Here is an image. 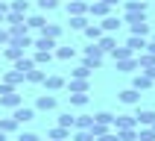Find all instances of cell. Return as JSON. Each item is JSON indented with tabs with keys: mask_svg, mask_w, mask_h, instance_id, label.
Masks as SVG:
<instances>
[{
	"mask_svg": "<svg viewBox=\"0 0 155 141\" xmlns=\"http://www.w3.org/2000/svg\"><path fill=\"white\" fill-rule=\"evenodd\" d=\"M0 129H3V132H15L18 129V121H15V118H3V121H0Z\"/></svg>",
	"mask_w": 155,
	"mask_h": 141,
	"instance_id": "obj_35",
	"label": "cell"
},
{
	"mask_svg": "<svg viewBox=\"0 0 155 141\" xmlns=\"http://www.w3.org/2000/svg\"><path fill=\"white\" fill-rule=\"evenodd\" d=\"M97 44H100V50H103V53H111L114 47H117V38H114V35L108 33V35H103V38H100Z\"/></svg>",
	"mask_w": 155,
	"mask_h": 141,
	"instance_id": "obj_16",
	"label": "cell"
},
{
	"mask_svg": "<svg viewBox=\"0 0 155 141\" xmlns=\"http://www.w3.org/2000/svg\"><path fill=\"white\" fill-rule=\"evenodd\" d=\"M70 77H73V79H88V77H91V68H88V65H79L76 70H70Z\"/></svg>",
	"mask_w": 155,
	"mask_h": 141,
	"instance_id": "obj_31",
	"label": "cell"
},
{
	"mask_svg": "<svg viewBox=\"0 0 155 141\" xmlns=\"http://www.w3.org/2000/svg\"><path fill=\"white\" fill-rule=\"evenodd\" d=\"M59 126H68V129H73V126H76V118H73L70 112L59 115Z\"/></svg>",
	"mask_w": 155,
	"mask_h": 141,
	"instance_id": "obj_29",
	"label": "cell"
},
{
	"mask_svg": "<svg viewBox=\"0 0 155 141\" xmlns=\"http://www.w3.org/2000/svg\"><path fill=\"white\" fill-rule=\"evenodd\" d=\"M100 26H103V33H117V29H120V18L117 15H105Z\"/></svg>",
	"mask_w": 155,
	"mask_h": 141,
	"instance_id": "obj_7",
	"label": "cell"
},
{
	"mask_svg": "<svg viewBox=\"0 0 155 141\" xmlns=\"http://www.w3.org/2000/svg\"><path fill=\"white\" fill-rule=\"evenodd\" d=\"M0 106H9V109H18V106H21V94H18V91H9V94H0Z\"/></svg>",
	"mask_w": 155,
	"mask_h": 141,
	"instance_id": "obj_8",
	"label": "cell"
},
{
	"mask_svg": "<svg viewBox=\"0 0 155 141\" xmlns=\"http://www.w3.org/2000/svg\"><path fill=\"white\" fill-rule=\"evenodd\" d=\"M129 56H132V50H129V47H114V50H111V59H114V62L129 59Z\"/></svg>",
	"mask_w": 155,
	"mask_h": 141,
	"instance_id": "obj_28",
	"label": "cell"
},
{
	"mask_svg": "<svg viewBox=\"0 0 155 141\" xmlns=\"http://www.w3.org/2000/svg\"><path fill=\"white\" fill-rule=\"evenodd\" d=\"M44 77H47V74H44V70L38 68V65H35V68L29 70V74H26V82H44Z\"/></svg>",
	"mask_w": 155,
	"mask_h": 141,
	"instance_id": "obj_24",
	"label": "cell"
},
{
	"mask_svg": "<svg viewBox=\"0 0 155 141\" xmlns=\"http://www.w3.org/2000/svg\"><path fill=\"white\" fill-rule=\"evenodd\" d=\"M32 68H35V62H32V59H24V56H21V59L15 62V70H18V74H24V79H26V74H29Z\"/></svg>",
	"mask_w": 155,
	"mask_h": 141,
	"instance_id": "obj_17",
	"label": "cell"
},
{
	"mask_svg": "<svg viewBox=\"0 0 155 141\" xmlns=\"http://www.w3.org/2000/svg\"><path fill=\"white\" fill-rule=\"evenodd\" d=\"M50 138L53 141H68L70 138V129H68V126H56V129L50 132Z\"/></svg>",
	"mask_w": 155,
	"mask_h": 141,
	"instance_id": "obj_22",
	"label": "cell"
},
{
	"mask_svg": "<svg viewBox=\"0 0 155 141\" xmlns=\"http://www.w3.org/2000/svg\"><path fill=\"white\" fill-rule=\"evenodd\" d=\"M68 24H70V29H85V26H88V21H85L82 15H73Z\"/></svg>",
	"mask_w": 155,
	"mask_h": 141,
	"instance_id": "obj_33",
	"label": "cell"
},
{
	"mask_svg": "<svg viewBox=\"0 0 155 141\" xmlns=\"http://www.w3.org/2000/svg\"><path fill=\"white\" fill-rule=\"evenodd\" d=\"M105 6H117V3H120V0H103Z\"/></svg>",
	"mask_w": 155,
	"mask_h": 141,
	"instance_id": "obj_47",
	"label": "cell"
},
{
	"mask_svg": "<svg viewBox=\"0 0 155 141\" xmlns=\"http://www.w3.org/2000/svg\"><path fill=\"white\" fill-rule=\"evenodd\" d=\"M117 135H120V141H135V138H138L135 129H117Z\"/></svg>",
	"mask_w": 155,
	"mask_h": 141,
	"instance_id": "obj_39",
	"label": "cell"
},
{
	"mask_svg": "<svg viewBox=\"0 0 155 141\" xmlns=\"http://www.w3.org/2000/svg\"><path fill=\"white\" fill-rule=\"evenodd\" d=\"M68 88L70 91H88V79H70Z\"/></svg>",
	"mask_w": 155,
	"mask_h": 141,
	"instance_id": "obj_34",
	"label": "cell"
},
{
	"mask_svg": "<svg viewBox=\"0 0 155 141\" xmlns=\"http://www.w3.org/2000/svg\"><path fill=\"white\" fill-rule=\"evenodd\" d=\"M68 12H70V15H85V12H88V0H70Z\"/></svg>",
	"mask_w": 155,
	"mask_h": 141,
	"instance_id": "obj_14",
	"label": "cell"
},
{
	"mask_svg": "<svg viewBox=\"0 0 155 141\" xmlns=\"http://www.w3.org/2000/svg\"><path fill=\"white\" fill-rule=\"evenodd\" d=\"M56 56H59V59H73V56H76V50H73V47H59V50H56Z\"/></svg>",
	"mask_w": 155,
	"mask_h": 141,
	"instance_id": "obj_37",
	"label": "cell"
},
{
	"mask_svg": "<svg viewBox=\"0 0 155 141\" xmlns=\"http://www.w3.org/2000/svg\"><path fill=\"white\" fill-rule=\"evenodd\" d=\"M126 47H129V50L132 53H143V50H147V38H143V35H129V41H126Z\"/></svg>",
	"mask_w": 155,
	"mask_h": 141,
	"instance_id": "obj_6",
	"label": "cell"
},
{
	"mask_svg": "<svg viewBox=\"0 0 155 141\" xmlns=\"http://www.w3.org/2000/svg\"><path fill=\"white\" fill-rule=\"evenodd\" d=\"M0 141H6V132H3V129H0Z\"/></svg>",
	"mask_w": 155,
	"mask_h": 141,
	"instance_id": "obj_48",
	"label": "cell"
},
{
	"mask_svg": "<svg viewBox=\"0 0 155 141\" xmlns=\"http://www.w3.org/2000/svg\"><path fill=\"white\" fill-rule=\"evenodd\" d=\"M44 24H47V21H44V15H32V18H26V26H29V29H41Z\"/></svg>",
	"mask_w": 155,
	"mask_h": 141,
	"instance_id": "obj_30",
	"label": "cell"
},
{
	"mask_svg": "<svg viewBox=\"0 0 155 141\" xmlns=\"http://www.w3.org/2000/svg\"><path fill=\"white\" fill-rule=\"evenodd\" d=\"M38 33H41L44 38H53V41H56V38L61 35V26H59V24H44L41 29H38Z\"/></svg>",
	"mask_w": 155,
	"mask_h": 141,
	"instance_id": "obj_12",
	"label": "cell"
},
{
	"mask_svg": "<svg viewBox=\"0 0 155 141\" xmlns=\"http://www.w3.org/2000/svg\"><path fill=\"white\" fill-rule=\"evenodd\" d=\"M35 109H41V112L56 109V97H53V94H41V97H38V103H35Z\"/></svg>",
	"mask_w": 155,
	"mask_h": 141,
	"instance_id": "obj_11",
	"label": "cell"
},
{
	"mask_svg": "<svg viewBox=\"0 0 155 141\" xmlns=\"http://www.w3.org/2000/svg\"><path fill=\"white\" fill-rule=\"evenodd\" d=\"M138 138L140 141H155V126H140V129H138Z\"/></svg>",
	"mask_w": 155,
	"mask_h": 141,
	"instance_id": "obj_27",
	"label": "cell"
},
{
	"mask_svg": "<svg viewBox=\"0 0 155 141\" xmlns=\"http://www.w3.org/2000/svg\"><path fill=\"white\" fill-rule=\"evenodd\" d=\"M138 68H140V70H147V68H155V53L143 50V53L138 56Z\"/></svg>",
	"mask_w": 155,
	"mask_h": 141,
	"instance_id": "obj_13",
	"label": "cell"
},
{
	"mask_svg": "<svg viewBox=\"0 0 155 141\" xmlns=\"http://www.w3.org/2000/svg\"><path fill=\"white\" fill-rule=\"evenodd\" d=\"M152 126H155V123H152Z\"/></svg>",
	"mask_w": 155,
	"mask_h": 141,
	"instance_id": "obj_50",
	"label": "cell"
},
{
	"mask_svg": "<svg viewBox=\"0 0 155 141\" xmlns=\"http://www.w3.org/2000/svg\"><path fill=\"white\" fill-rule=\"evenodd\" d=\"M76 141H94V132H91V129H79L76 132Z\"/></svg>",
	"mask_w": 155,
	"mask_h": 141,
	"instance_id": "obj_42",
	"label": "cell"
},
{
	"mask_svg": "<svg viewBox=\"0 0 155 141\" xmlns=\"http://www.w3.org/2000/svg\"><path fill=\"white\" fill-rule=\"evenodd\" d=\"M12 35H9V26H0V44H9Z\"/></svg>",
	"mask_w": 155,
	"mask_h": 141,
	"instance_id": "obj_43",
	"label": "cell"
},
{
	"mask_svg": "<svg viewBox=\"0 0 155 141\" xmlns=\"http://www.w3.org/2000/svg\"><path fill=\"white\" fill-rule=\"evenodd\" d=\"M88 3H94V0H88Z\"/></svg>",
	"mask_w": 155,
	"mask_h": 141,
	"instance_id": "obj_49",
	"label": "cell"
},
{
	"mask_svg": "<svg viewBox=\"0 0 155 141\" xmlns=\"http://www.w3.org/2000/svg\"><path fill=\"white\" fill-rule=\"evenodd\" d=\"M91 123H94V118H88V115H79V118H76V129H91Z\"/></svg>",
	"mask_w": 155,
	"mask_h": 141,
	"instance_id": "obj_36",
	"label": "cell"
},
{
	"mask_svg": "<svg viewBox=\"0 0 155 141\" xmlns=\"http://www.w3.org/2000/svg\"><path fill=\"white\" fill-rule=\"evenodd\" d=\"M108 9H111V6H105L103 0H94V3H88V12H91V15H97V18H105V15H108Z\"/></svg>",
	"mask_w": 155,
	"mask_h": 141,
	"instance_id": "obj_9",
	"label": "cell"
},
{
	"mask_svg": "<svg viewBox=\"0 0 155 141\" xmlns=\"http://www.w3.org/2000/svg\"><path fill=\"white\" fill-rule=\"evenodd\" d=\"M114 129H135L138 121H135V115H120V118H114Z\"/></svg>",
	"mask_w": 155,
	"mask_h": 141,
	"instance_id": "obj_4",
	"label": "cell"
},
{
	"mask_svg": "<svg viewBox=\"0 0 155 141\" xmlns=\"http://www.w3.org/2000/svg\"><path fill=\"white\" fill-rule=\"evenodd\" d=\"M38 6H41L44 12H53V9L59 6V0H38Z\"/></svg>",
	"mask_w": 155,
	"mask_h": 141,
	"instance_id": "obj_40",
	"label": "cell"
},
{
	"mask_svg": "<svg viewBox=\"0 0 155 141\" xmlns=\"http://www.w3.org/2000/svg\"><path fill=\"white\" fill-rule=\"evenodd\" d=\"M3 79H6V85H12V88H15L18 82H24V74H18V70L12 68V70H9V74H6V77H3Z\"/></svg>",
	"mask_w": 155,
	"mask_h": 141,
	"instance_id": "obj_25",
	"label": "cell"
},
{
	"mask_svg": "<svg viewBox=\"0 0 155 141\" xmlns=\"http://www.w3.org/2000/svg\"><path fill=\"white\" fill-rule=\"evenodd\" d=\"M135 121H138V126H152L155 123V112L152 109H138V112H135Z\"/></svg>",
	"mask_w": 155,
	"mask_h": 141,
	"instance_id": "obj_3",
	"label": "cell"
},
{
	"mask_svg": "<svg viewBox=\"0 0 155 141\" xmlns=\"http://www.w3.org/2000/svg\"><path fill=\"white\" fill-rule=\"evenodd\" d=\"M12 12H21V15H26V12H29V3H26V0H15V3H12Z\"/></svg>",
	"mask_w": 155,
	"mask_h": 141,
	"instance_id": "obj_38",
	"label": "cell"
},
{
	"mask_svg": "<svg viewBox=\"0 0 155 141\" xmlns=\"http://www.w3.org/2000/svg\"><path fill=\"white\" fill-rule=\"evenodd\" d=\"M143 74H149V77H152V82H155V68H147Z\"/></svg>",
	"mask_w": 155,
	"mask_h": 141,
	"instance_id": "obj_46",
	"label": "cell"
},
{
	"mask_svg": "<svg viewBox=\"0 0 155 141\" xmlns=\"http://www.w3.org/2000/svg\"><path fill=\"white\" fill-rule=\"evenodd\" d=\"M82 33H85L88 38H91V41H100V38H103V26H97V24H88L85 29H82Z\"/></svg>",
	"mask_w": 155,
	"mask_h": 141,
	"instance_id": "obj_19",
	"label": "cell"
},
{
	"mask_svg": "<svg viewBox=\"0 0 155 141\" xmlns=\"http://www.w3.org/2000/svg\"><path fill=\"white\" fill-rule=\"evenodd\" d=\"M24 50H26V47H21V44H15V41H9L6 47H3V56H6L9 62H18L21 56H24Z\"/></svg>",
	"mask_w": 155,
	"mask_h": 141,
	"instance_id": "obj_2",
	"label": "cell"
},
{
	"mask_svg": "<svg viewBox=\"0 0 155 141\" xmlns=\"http://www.w3.org/2000/svg\"><path fill=\"white\" fill-rule=\"evenodd\" d=\"M85 65L88 68H100L103 65V50H100V44H91V47H85Z\"/></svg>",
	"mask_w": 155,
	"mask_h": 141,
	"instance_id": "obj_1",
	"label": "cell"
},
{
	"mask_svg": "<svg viewBox=\"0 0 155 141\" xmlns=\"http://www.w3.org/2000/svg\"><path fill=\"white\" fill-rule=\"evenodd\" d=\"M50 59H53V50H38V53L32 56L35 65H44V62H50Z\"/></svg>",
	"mask_w": 155,
	"mask_h": 141,
	"instance_id": "obj_32",
	"label": "cell"
},
{
	"mask_svg": "<svg viewBox=\"0 0 155 141\" xmlns=\"http://www.w3.org/2000/svg\"><path fill=\"white\" fill-rule=\"evenodd\" d=\"M44 85L50 88V91H59V88H64V79L59 74H50V77H44Z\"/></svg>",
	"mask_w": 155,
	"mask_h": 141,
	"instance_id": "obj_15",
	"label": "cell"
},
{
	"mask_svg": "<svg viewBox=\"0 0 155 141\" xmlns=\"http://www.w3.org/2000/svg\"><path fill=\"white\" fill-rule=\"evenodd\" d=\"M94 141H120V135H117V132H105V135H100V138H94Z\"/></svg>",
	"mask_w": 155,
	"mask_h": 141,
	"instance_id": "obj_44",
	"label": "cell"
},
{
	"mask_svg": "<svg viewBox=\"0 0 155 141\" xmlns=\"http://www.w3.org/2000/svg\"><path fill=\"white\" fill-rule=\"evenodd\" d=\"M32 47H38V50H53V47H56V41H53V38H44V35H38V38L32 41Z\"/></svg>",
	"mask_w": 155,
	"mask_h": 141,
	"instance_id": "obj_21",
	"label": "cell"
},
{
	"mask_svg": "<svg viewBox=\"0 0 155 141\" xmlns=\"http://www.w3.org/2000/svg\"><path fill=\"white\" fill-rule=\"evenodd\" d=\"M132 88H138V91L152 88V77H149V74H138V77H135V82H132Z\"/></svg>",
	"mask_w": 155,
	"mask_h": 141,
	"instance_id": "obj_18",
	"label": "cell"
},
{
	"mask_svg": "<svg viewBox=\"0 0 155 141\" xmlns=\"http://www.w3.org/2000/svg\"><path fill=\"white\" fill-rule=\"evenodd\" d=\"M70 103L73 106H85L88 103V91H70Z\"/></svg>",
	"mask_w": 155,
	"mask_h": 141,
	"instance_id": "obj_26",
	"label": "cell"
},
{
	"mask_svg": "<svg viewBox=\"0 0 155 141\" xmlns=\"http://www.w3.org/2000/svg\"><path fill=\"white\" fill-rule=\"evenodd\" d=\"M126 12H140V15H147V3H143V0H129V3H126Z\"/></svg>",
	"mask_w": 155,
	"mask_h": 141,
	"instance_id": "obj_23",
	"label": "cell"
},
{
	"mask_svg": "<svg viewBox=\"0 0 155 141\" xmlns=\"http://www.w3.org/2000/svg\"><path fill=\"white\" fill-rule=\"evenodd\" d=\"M12 118H15L18 123H26V121H32V118H35V109H29V106H18L15 112H12Z\"/></svg>",
	"mask_w": 155,
	"mask_h": 141,
	"instance_id": "obj_5",
	"label": "cell"
},
{
	"mask_svg": "<svg viewBox=\"0 0 155 141\" xmlns=\"http://www.w3.org/2000/svg\"><path fill=\"white\" fill-rule=\"evenodd\" d=\"M18 141H38V135H35V132H21Z\"/></svg>",
	"mask_w": 155,
	"mask_h": 141,
	"instance_id": "obj_45",
	"label": "cell"
},
{
	"mask_svg": "<svg viewBox=\"0 0 155 141\" xmlns=\"http://www.w3.org/2000/svg\"><path fill=\"white\" fill-rule=\"evenodd\" d=\"M138 100H140V91H138V88H126V91H120V103L132 106V103H138Z\"/></svg>",
	"mask_w": 155,
	"mask_h": 141,
	"instance_id": "obj_10",
	"label": "cell"
},
{
	"mask_svg": "<svg viewBox=\"0 0 155 141\" xmlns=\"http://www.w3.org/2000/svg\"><path fill=\"white\" fill-rule=\"evenodd\" d=\"M94 121H100V123H108V126H111L114 115H111V112H100V115H97V118H94Z\"/></svg>",
	"mask_w": 155,
	"mask_h": 141,
	"instance_id": "obj_41",
	"label": "cell"
},
{
	"mask_svg": "<svg viewBox=\"0 0 155 141\" xmlns=\"http://www.w3.org/2000/svg\"><path fill=\"white\" fill-rule=\"evenodd\" d=\"M135 68H138V59H132V56H129V59H120V62H117V70H123V74H132Z\"/></svg>",
	"mask_w": 155,
	"mask_h": 141,
	"instance_id": "obj_20",
	"label": "cell"
}]
</instances>
